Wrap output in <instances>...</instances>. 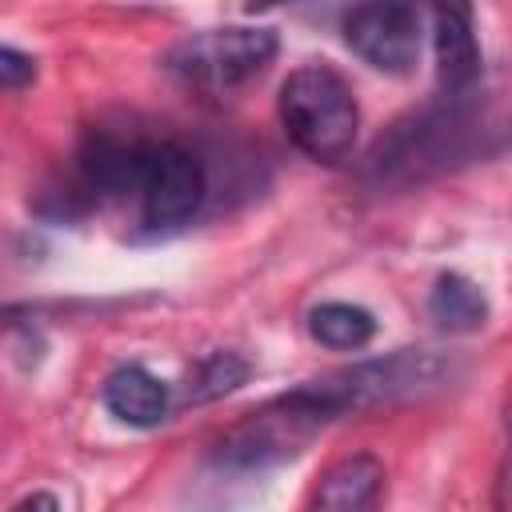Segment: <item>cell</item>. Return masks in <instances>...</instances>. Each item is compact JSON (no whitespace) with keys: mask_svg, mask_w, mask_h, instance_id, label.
Masks as SVG:
<instances>
[{"mask_svg":"<svg viewBox=\"0 0 512 512\" xmlns=\"http://www.w3.org/2000/svg\"><path fill=\"white\" fill-rule=\"evenodd\" d=\"M244 380H248V360L220 348V352H208L192 364V372L184 380V400L188 404H208V400H220V396L236 392Z\"/></svg>","mask_w":512,"mask_h":512,"instance_id":"4fadbf2b","label":"cell"},{"mask_svg":"<svg viewBox=\"0 0 512 512\" xmlns=\"http://www.w3.org/2000/svg\"><path fill=\"white\" fill-rule=\"evenodd\" d=\"M204 164L176 140H148L136 180L140 224L148 232L184 228L204 204Z\"/></svg>","mask_w":512,"mask_h":512,"instance_id":"5b68a950","label":"cell"},{"mask_svg":"<svg viewBox=\"0 0 512 512\" xmlns=\"http://www.w3.org/2000/svg\"><path fill=\"white\" fill-rule=\"evenodd\" d=\"M276 48L272 28H208L172 44L164 68L200 92H228L260 76L276 60Z\"/></svg>","mask_w":512,"mask_h":512,"instance_id":"277c9868","label":"cell"},{"mask_svg":"<svg viewBox=\"0 0 512 512\" xmlns=\"http://www.w3.org/2000/svg\"><path fill=\"white\" fill-rule=\"evenodd\" d=\"M144 144L120 132L92 128L80 144V176L96 196H136L140 164H144Z\"/></svg>","mask_w":512,"mask_h":512,"instance_id":"ba28073f","label":"cell"},{"mask_svg":"<svg viewBox=\"0 0 512 512\" xmlns=\"http://www.w3.org/2000/svg\"><path fill=\"white\" fill-rule=\"evenodd\" d=\"M24 504H44V508H56V500H52V496H28Z\"/></svg>","mask_w":512,"mask_h":512,"instance_id":"2e32d148","label":"cell"},{"mask_svg":"<svg viewBox=\"0 0 512 512\" xmlns=\"http://www.w3.org/2000/svg\"><path fill=\"white\" fill-rule=\"evenodd\" d=\"M420 8L412 0H364L344 16L348 48L388 76H408L420 60Z\"/></svg>","mask_w":512,"mask_h":512,"instance_id":"8992f818","label":"cell"},{"mask_svg":"<svg viewBox=\"0 0 512 512\" xmlns=\"http://www.w3.org/2000/svg\"><path fill=\"white\" fill-rule=\"evenodd\" d=\"M276 112L288 140L320 164L344 160L356 144V128H360L356 96L348 80L328 64H300L296 72H288L276 96Z\"/></svg>","mask_w":512,"mask_h":512,"instance_id":"6da1fadb","label":"cell"},{"mask_svg":"<svg viewBox=\"0 0 512 512\" xmlns=\"http://www.w3.org/2000/svg\"><path fill=\"white\" fill-rule=\"evenodd\" d=\"M384 488V464L368 452H356V456H344L336 460L316 492H312V508H328V512H360V508H372L376 496Z\"/></svg>","mask_w":512,"mask_h":512,"instance_id":"30bf717a","label":"cell"},{"mask_svg":"<svg viewBox=\"0 0 512 512\" xmlns=\"http://www.w3.org/2000/svg\"><path fill=\"white\" fill-rule=\"evenodd\" d=\"M444 372L448 368H444L440 356L400 348L392 356L360 360L352 368H340V372H328L320 380H308V384H300V392L328 420H336L344 412H364V408H376V404H392V400L428 392V388H436L444 380Z\"/></svg>","mask_w":512,"mask_h":512,"instance_id":"7a4b0ae2","label":"cell"},{"mask_svg":"<svg viewBox=\"0 0 512 512\" xmlns=\"http://www.w3.org/2000/svg\"><path fill=\"white\" fill-rule=\"evenodd\" d=\"M100 400H104V408H108L116 420H124V424H132V428H152V424H160V420L168 416V408H172L168 384H164L160 376H152L148 368H140V364L116 368V372L104 380Z\"/></svg>","mask_w":512,"mask_h":512,"instance_id":"9c48e42d","label":"cell"},{"mask_svg":"<svg viewBox=\"0 0 512 512\" xmlns=\"http://www.w3.org/2000/svg\"><path fill=\"white\" fill-rule=\"evenodd\" d=\"M432 44H436V76L448 96H460L480 76V44L468 0H436L432 12Z\"/></svg>","mask_w":512,"mask_h":512,"instance_id":"52a82bcc","label":"cell"},{"mask_svg":"<svg viewBox=\"0 0 512 512\" xmlns=\"http://www.w3.org/2000/svg\"><path fill=\"white\" fill-rule=\"evenodd\" d=\"M308 332L316 344H324L332 352H356L376 336V316L360 304L328 300V304H316L308 312Z\"/></svg>","mask_w":512,"mask_h":512,"instance_id":"7c38bea8","label":"cell"},{"mask_svg":"<svg viewBox=\"0 0 512 512\" xmlns=\"http://www.w3.org/2000/svg\"><path fill=\"white\" fill-rule=\"evenodd\" d=\"M36 80V60L20 48L0 44V92H20Z\"/></svg>","mask_w":512,"mask_h":512,"instance_id":"5bb4252c","label":"cell"},{"mask_svg":"<svg viewBox=\"0 0 512 512\" xmlns=\"http://www.w3.org/2000/svg\"><path fill=\"white\" fill-rule=\"evenodd\" d=\"M324 424H328V416L300 388H292V392L276 396L272 404H264L260 412L244 416L236 428H228L224 440L216 444V464L232 468V472L276 468V464L300 456Z\"/></svg>","mask_w":512,"mask_h":512,"instance_id":"3957f363","label":"cell"},{"mask_svg":"<svg viewBox=\"0 0 512 512\" xmlns=\"http://www.w3.org/2000/svg\"><path fill=\"white\" fill-rule=\"evenodd\" d=\"M428 316L444 332H476L488 324V296L456 272H444L428 292Z\"/></svg>","mask_w":512,"mask_h":512,"instance_id":"8fae6325","label":"cell"},{"mask_svg":"<svg viewBox=\"0 0 512 512\" xmlns=\"http://www.w3.org/2000/svg\"><path fill=\"white\" fill-rule=\"evenodd\" d=\"M284 0H248V12H264V8H276Z\"/></svg>","mask_w":512,"mask_h":512,"instance_id":"9a60e30c","label":"cell"}]
</instances>
